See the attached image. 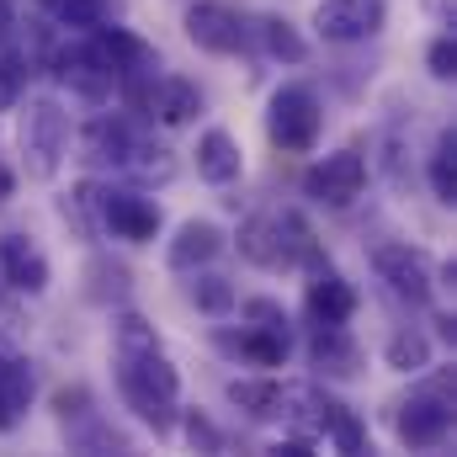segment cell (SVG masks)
Here are the masks:
<instances>
[{
  "label": "cell",
  "mask_w": 457,
  "mask_h": 457,
  "mask_svg": "<svg viewBox=\"0 0 457 457\" xmlns=\"http://www.w3.org/2000/svg\"><path fill=\"white\" fill-rule=\"evenodd\" d=\"M117 356V394L122 404L154 431V436H170L176 431V404H181V378L176 367L165 361V351H112Z\"/></svg>",
  "instance_id": "1"
},
{
  "label": "cell",
  "mask_w": 457,
  "mask_h": 457,
  "mask_svg": "<svg viewBox=\"0 0 457 457\" xmlns=\"http://www.w3.org/2000/svg\"><path fill=\"white\" fill-rule=\"evenodd\" d=\"M239 255L266 271H293V266H314L320 245L298 213H261L239 228Z\"/></svg>",
  "instance_id": "2"
},
{
  "label": "cell",
  "mask_w": 457,
  "mask_h": 457,
  "mask_svg": "<svg viewBox=\"0 0 457 457\" xmlns=\"http://www.w3.org/2000/svg\"><path fill=\"white\" fill-rule=\"evenodd\" d=\"M21 154H27V176L32 181H54L70 149V112L54 96H32L21 112Z\"/></svg>",
  "instance_id": "3"
},
{
  "label": "cell",
  "mask_w": 457,
  "mask_h": 457,
  "mask_svg": "<svg viewBox=\"0 0 457 457\" xmlns=\"http://www.w3.org/2000/svg\"><path fill=\"white\" fill-rule=\"evenodd\" d=\"M320 128H325V112H320V96L309 86H282L266 107V133L277 149L287 154H309L320 144Z\"/></svg>",
  "instance_id": "4"
},
{
  "label": "cell",
  "mask_w": 457,
  "mask_h": 457,
  "mask_svg": "<svg viewBox=\"0 0 457 457\" xmlns=\"http://www.w3.org/2000/svg\"><path fill=\"white\" fill-rule=\"evenodd\" d=\"M96 219L102 228L112 234V239H128V245H149L154 234H160V203H149L144 192H133V187H107V192H96Z\"/></svg>",
  "instance_id": "5"
},
{
  "label": "cell",
  "mask_w": 457,
  "mask_h": 457,
  "mask_svg": "<svg viewBox=\"0 0 457 457\" xmlns=\"http://www.w3.org/2000/svg\"><path fill=\"white\" fill-rule=\"evenodd\" d=\"M361 187H367V160L356 149H336V154H325L320 165L303 170V192L320 208H351L361 197Z\"/></svg>",
  "instance_id": "6"
},
{
  "label": "cell",
  "mask_w": 457,
  "mask_h": 457,
  "mask_svg": "<svg viewBox=\"0 0 457 457\" xmlns=\"http://www.w3.org/2000/svg\"><path fill=\"white\" fill-rule=\"evenodd\" d=\"M388 21V0H320L314 32L325 43H367Z\"/></svg>",
  "instance_id": "7"
},
{
  "label": "cell",
  "mask_w": 457,
  "mask_h": 457,
  "mask_svg": "<svg viewBox=\"0 0 457 457\" xmlns=\"http://www.w3.org/2000/svg\"><path fill=\"white\" fill-rule=\"evenodd\" d=\"M372 271L388 282V293L394 298H404V303H431V261H426V250H415V245H378L372 250Z\"/></svg>",
  "instance_id": "8"
},
{
  "label": "cell",
  "mask_w": 457,
  "mask_h": 457,
  "mask_svg": "<svg viewBox=\"0 0 457 457\" xmlns=\"http://www.w3.org/2000/svg\"><path fill=\"white\" fill-rule=\"evenodd\" d=\"M54 75H59V86H64L70 96H80V102H107V96L117 91L112 70L96 59L91 43H70V48H59V54H54Z\"/></svg>",
  "instance_id": "9"
},
{
  "label": "cell",
  "mask_w": 457,
  "mask_h": 457,
  "mask_svg": "<svg viewBox=\"0 0 457 457\" xmlns=\"http://www.w3.org/2000/svg\"><path fill=\"white\" fill-rule=\"evenodd\" d=\"M336 410H341V404H336L325 388H314V383H282V388H277V415L293 426V436L320 442V436L330 431Z\"/></svg>",
  "instance_id": "10"
},
{
  "label": "cell",
  "mask_w": 457,
  "mask_h": 457,
  "mask_svg": "<svg viewBox=\"0 0 457 457\" xmlns=\"http://www.w3.org/2000/svg\"><path fill=\"white\" fill-rule=\"evenodd\" d=\"M447 431H453V399L447 394L426 388V394L399 404V442L404 447H442Z\"/></svg>",
  "instance_id": "11"
},
{
  "label": "cell",
  "mask_w": 457,
  "mask_h": 457,
  "mask_svg": "<svg viewBox=\"0 0 457 457\" xmlns=\"http://www.w3.org/2000/svg\"><path fill=\"white\" fill-rule=\"evenodd\" d=\"M303 309L314 325H345L356 314V287L345 282L336 266L314 261V277H309V293H303Z\"/></svg>",
  "instance_id": "12"
},
{
  "label": "cell",
  "mask_w": 457,
  "mask_h": 457,
  "mask_svg": "<svg viewBox=\"0 0 457 457\" xmlns=\"http://www.w3.org/2000/svg\"><path fill=\"white\" fill-rule=\"evenodd\" d=\"M187 37H192L203 54H239L245 27H239V16H234L228 5L203 0V5H192V11H187Z\"/></svg>",
  "instance_id": "13"
},
{
  "label": "cell",
  "mask_w": 457,
  "mask_h": 457,
  "mask_svg": "<svg viewBox=\"0 0 457 457\" xmlns=\"http://www.w3.org/2000/svg\"><path fill=\"white\" fill-rule=\"evenodd\" d=\"M0 271H5V282H11L16 293H27V298L48 293V255H43L27 234H5V239H0Z\"/></svg>",
  "instance_id": "14"
},
{
  "label": "cell",
  "mask_w": 457,
  "mask_h": 457,
  "mask_svg": "<svg viewBox=\"0 0 457 457\" xmlns=\"http://www.w3.org/2000/svg\"><path fill=\"white\" fill-rule=\"evenodd\" d=\"M91 48H96V59L112 70V80L122 86L128 75H144L149 70V48L133 37V32H122V27H91Z\"/></svg>",
  "instance_id": "15"
},
{
  "label": "cell",
  "mask_w": 457,
  "mask_h": 457,
  "mask_svg": "<svg viewBox=\"0 0 457 457\" xmlns=\"http://www.w3.org/2000/svg\"><path fill=\"white\" fill-rule=\"evenodd\" d=\"M219 250H224V228L208 224V219H187V224L176 228L165 261H170V271H197V266H208Z\"/></svg>",
  "instance_id": "16"
},
{
  "label": "cell",
  "mask_w": 457,
  "mask_h": 457,
  "mask_svg": "<svg viewBox=\"0 0 457 457\" xmlns=\"http://www.w3.org/2000/svg\"><path fill=\"white\" fill-rule=\"evenodd\" d=\"M239 170H245V154H239L234 133L208 128V133L197 138V176H203L208 187H234V181H239Z\"/></svg>",
  "instance_id": "17"
},
{
  "label": "cell",
  "mask_w": 457,
  "mask_h": 457,
  "mask_svg": "<svg viewBox=\"0 0 457 457\" xmlns=\"http://www.w3.org/2000/svg\"><path fill=\"white\" fill-rule=\"evenodd\" d=\"M133 144H138V133H133L122 117H96V122L86 128V160H91V165L122 170V160L133 154Z\"/></svg>",
  "instance_id": "18"
},
{
  "label": "cell",
  "mask_w": 457,
  "mask_h": 457,
  "mask_svg": "<svg viewBox=\"0 0 457 457\" xmlns=\"http://www.w3.org/2000/svg\"><path fill=\"white\" fill-rule=\"evenodd\" d=\"M219 345L234 351V356H245V361H255V367H282L287 351H293V336H287V330L250 325V330H239V336H219Z\"/></svg>",
  "instance_id": "19"
},
{
  "label": "cell",
  "mask_w": 457,
  "mask_h": 457,
  "mask_svg": "<svg viewBox=\"0 0 457 457\" xmlns=\"http://www.w3.org/2000/svg\"><path fill=\"white\" fill-rule=\"evenodd\" d=\"M149 107H154V117H160L165 128H187L192 117L203 112V91H197L192 80H181V75H165V80L149 91Z\"/></svg>",
  "instance_id": "20"
},
{
  "label": "cell",
  "mask_w": 457,
  "mask_h": 457,
  "mask_svg": "<svg viewBox=\"0 0 457 457\" xmlns=\"http://www.w3.org/2000/svg\"><path fill=\"white\" fill-rule=\"evenodd\" d=\"M309 356H314V367H325L330 378H351V372H356V361H361V351L351 345L345 325H314Z\"/></svg>",
  "instance_id": "21"
},
{
  "label": "cell",
  "mask_w": 457,
  "mask_h": 457,
  "mask_svg": "<svg viewBox=\"0 0 457 457\" xmlns=\"http://www.w3.org/2000/svg\"><path fill=\"white\" fill-rule=\"evenodd\" d=\"M27 404H32V367H27V356H16L0 341V410L21 415Z\"/></svg>",
  "instance_id": "22"
},
{
  "label": "cell",
  "mask_w": 457,
  "mask_h": 457,
  "mask_svg": "<svg viewBox=\"0 0 457 457\" xmlns=\"http://www.w3.org/2000/svg\"><path fill=\"white\" fill-rule=\"evenodd\" d=\"M277 378H234L228 383V404L234 410H245L250 420H271L277 415Z\"/></svg>",
  "instance_id": "23"
},
{
  "label": "cell",
  "mask_w": 457,
  "mask_h": 457,
  "mask_svg": "<svg viewBox=\"0 0 457 457\" xmlns=\"http://www.w3.org/2000/svg\"><path fill=\"white\" fill-rule=\"evenodd\" d=\"M431 192H436V203H457V133L453 128H442V138H436V149H431Z\"/></svg>",
  "instance_id": "24"
},
{
  "label": "cell",
  "mask_w": 457,
  "mask_h": 457,
  "mask_svg": "<svg viewBox=\"0 0 457 457\" xmlns=\"http://www.w3.org/2000/svg\"><path fill=\"white\" fill-rule=\"evenodd\" d=\"M383 367H394V372H426V367H431V341H426L420 330L388 336V345H383Z\"/></svg>",
  "instance_id": "25"
},
{
  "label": "cell",
  "mask_w": 457,
  "mask_h": 457,
  "mask_svg": "<svg viewBox=\"0 0 457 457\" xmlns=\"http://www.w3.org/2000/svg\"><path fill=\"white\" fill-rule=\"evenodd\" d=\"M261 43H266V54L271 59H282V64H303L309 59V43L293 32V21H282V16H266L261 21Z\"/></svg>",
  "instance_id": "26"
},
{
  "label": "cell",
  "mask_w": 457,
  "mask_h": 457,
  "mask_svg": "<svg viewBox=\"0 0 457 457\" xmlns=\"http://www.w3.org/2000/svg\"><path fill=\"white\" fill-rule=\"evenodd\" d=\"M122 170H133L138 181H170L176 176V160H170V149H154V144H133V154L122 160Z\"/></svg>",
  "instance_id": "27"
},
{
  "label": "cell",
  "mask_w": 457,
  "mask_h": 457,
  "mask_svg": "<svg viewBox=\"0 0 457 457\" xmlns=\"http://www.w3.org/2000/svg\"><path fill=\"white\" fill-rule=\"evenodd\" d=\"M154 345H160V336H154V325L144 314L122 309L112 320V351H154Z\"/></svg>",
  "instance_id": "28"
},
{
  "label": "cell",
  "mask_w": 457,
  "mask_h": 457,
  "mask_svg": "<svg viewBox=\"0 0 457 457\" xmlns=\"http://www.w3.org/2000/svg\"><path fill=\"white\" fill-rule=\"evenodd\" d=\"M48 11H54V21L91 32V27H102V16H107V0H48Z\"/></svg>",
  "instance_id": "29"
},
{
  "label": "cell",
  "mask_w": 457,
  "mask_h": 457,
  "mask_svg": "<svg viewBox=\"0 0 457 457\" xmlns=\"http://www.w3.org/2000/svg\"><path fill=\"white\" fill-rule=\"evenodd\" d=\"M192 303H197L203 314H228V309H234L228 277H197V282H192Z\"/></svg>",
  "instance_id": "30"
},
{
  "label": "cell",
  "mask_w": 457,
  "mask_h": 457,
  "mask_svg": "<svg viewBox=\"0 0 457 457\" xmlns=\"http://www.w3.org/2000/svg\"><path fill=\"white\" fill-rule=\"evenodd\" d=\"M325 442H336V453H367V431H361V420H356L345 404L336 410V420H330Z\"/></svg>",
  "instance_id": "31"
},
{
  "label": "cell",
  "mask_w": 457,
  "mask_h": 457,
  "mask_svg": "<svg viewBox=\"0 0 457 457\" xmlns=\"http://www.w3.org/2000/svg\"><path fill=\"white\" fill-rule=\"evenodd\" d=\"M181 426H187V442H192V447H203V453H224V436H219V426H213L208 415H197V410H192Z\"/></svg>",
  "instance_id": "32"
},
{
  "label": "cell",
  "mask_w": 457,
  "mask_h": 457,
  "mask_svg": "<svg viewBox=\"0 0 457 457\" xmlns=\"http://www.w3.org/2000/svg\"><path fill=\"white\" fill-rule=\"evenodd\" d=\"M426 70H431L436 80H453V75H457V43L447 37V32L426 48Z\"/></svg>",
  "instance_id": "33"
},
{
  "label": "cell",
  "mask_w": 457,
  "mask_h": 457,
  "mask_svg": "<svg viewBox=\"0 0 457 457\" xmlns=\"http://www.w3.org/2000/svg\"><path fill=\"white\" fill-rule=\"evenodd\" d=\"M245 320H250V325H266V330H287V309L271 303V298H250V303H245Z\"/></svg>",
  "instance_id": "34"
},
{
  "label": "cell",
  "mask_w": 457,
  "mask_h": 457,
  "mask_svg": "<svg viewBox=\"0 0 457 457\" xmlns=\"http://www.w3.org/2000/svg\"><path fill=\"white\" fill-rule=\"evenodd\" d=\"M21 102V64L0 54V112H11Z\"/></svg>",
  "instance_id": "35"
},
{
  "label": "cell",
  "mask_w": 457,
  "mask_h": 457,
  "mask_svg": "<svg viewBox=\"0 0 457 457\" xmlns=\"http://www.w3.org/2000/svg\"><path fill=\"white\" fill-rule=\"evenodd\" d=\"M91 277H102V282H112V293H117V298L128 293V271H122V266H107V261H96V266H91ZM91 298L102 303V298H107V287H91Z\"/></svg>",
  "instance_id": "36"
},
{
  "label": "cell",
  "mask_w": 457,
  "mask_h": 457,
  "mask_svg": "<svg viewBox=\"0 0 457 457\" xmlns=\"http://www.w3.org/2000/svg\"><path fill=\"white\" fill-rule=\"evenodd\" d=\"M11 27H16V11H11V5H5V0H0V43H5V37H11Z\"/></svg>",
  "instance_id": "37"
},
{
  "label": "cell",
  "mask_w": 457,
  "mask_h": 457,
  "mask_svg": "<svg viewBox=\"0 0 457 457\" xmlns=\"http://www.w3.org/2000/svg\"><path fill=\"white\" fill-rule=\"evenodd\" d=\"M11 192H16V176H11V165H0V203H5Z\"/></svg>",
  "instance_id": "38"
}]
</instances>
